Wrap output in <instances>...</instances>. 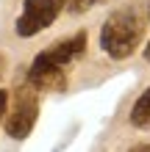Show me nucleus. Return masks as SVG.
Instances as JSON below:
<instances>
[{
  "label": "nucleus",
  "mask_w": 150,
  "mask_h": 152,
  "mask_svg": "<svg viewBox=\"0 0 150 152\" xmlns=\"http://www.w3.org/2000/svg\"><path fill=\"white\" fill-rule=\"evenodd\" d=\"M145 36V22L134 8H120V11L109 14V20L100 28V47L109 58H128L134 56L139 42Z\"/></svg>",
  "instance_id": "f257e3e1"
},
{
  "label": "nucleus",
  "mask_w": 150,
  "mask_h": 152,
  "mask_svg": "<svg viewBox=\"0 0 150 152\" xmlns=\"http://www.w3.org/2000/svg\"><path fill=\"white\" fill-rule=\"evenodd\" d=\"M36 119H39V91L25 80L22 86L14 88L11 108H6V116H3L6 136L14 141H25L31 136V130L36 127Z\"/></svg>",
  "instance_id": "f03ea898"
},
{
  "label": "nucleus",
  "mask_w": 150,
  "mask_h": 152,
  "mask_svg": "<svg viewBox=\"0 0 150 152\" xmlns=\"http://www.w3.org/2000/svg\"><path fill=\"white\" fill-rule=\"evenodd\" d=\"M61 11H64V0H25L22 14L17 17V25H14L17 36L31 39L36 33H42L58 20Z\"/></svg>",
  "instance_id": "7ed1b4c3"
},
{
  "label": "nucleus",
  "mask_w": 150,
  "mask_h": 152,
  "mask_svg": "<svg viewBox=\"0 0 150 152\" xmlns=\"http://www.w3.org/2000/svg\"><path fill=\"white\" fill-rule=\"evenodd\" d=\"M86 42H89V36H86V31H78L72 33V36H67V39H58V42H53L47 50H42L39 56L50 61V64H56L61 69H67L69 64H75L78 58L86 53Z\"/></svg>",
  "instance_id": "20e7f679"
},
{
  "label": "nucleus",
  "mask_w": 150,
  "mask_h": 152,
  "mask_svg": "<svg viewBox=\"0 0 150 152\" xmlns=\"http://www.w3.org/2000/svg\"><path fill=\"white\" fill-rule=\"evenodd\" d=\"M25 80H28L39 94L42 91H64L67 88V69H61L56 64H50V61H45L42 56H36Z\"/></svg>",
  "instance_id": "39448f33"
},
{
  "label": "nucleus",
  "mask_w": 150,
  "mask_h": 152,
  "mask_svg": "<svg viewBox=\"0 0 150 152\" xmlns=\"http://www.w3.org/2000/svg\"><path fill=\"white\" fill-rule=\"evenodd\" d=\"M131 124L139 127V130L150 127V86L139 94V100L134 102V108H131Z\"/></svg>",
  "instance_id": "423d86ee"
},
{
  "label": "nucleus",
  "mask_w": 150,
  "mask_h": 152,
  "mask_svg": "<svg viewBox=\"0 0 150 152\" xmlns=\"http://www.w3.org/2000/svg\"><path fill=\"white\" fill-rule=\"evenodd\" d=\"M103 0H64V8L69 14H86L89 8H95V6H100Z\"/></svg>",
  "instance_id": "0eeeda50"
},
{
  "label": "nucleus",
  "mask_w": 150,
  "mask_h": 152,
  "mask_svg": "<svg viewBox=\"0 0 150 152\" xmlns=\"http://www.w3.org/2000/svg\"><path fill=\"white\" fill-rule=\"evenodd\" d=\"M6 108H8V91H3V88H0V124H3Z\"/></svg>",
  "instance_id": "6e6552de"
},
{
  "label": "nucleus",
  "mask_w": 150,
  "mask_h": 152,
  "mask_svg": "<svg viewBox=\"0 0 150 152\" xmlns=\"http://www.w3.org/2000/svg\"><path fill=\"white\" fill-rule=\"evenodd\" d=\"M3 72H6V56L0 53V77H3Z\"/></svg>",
  "instance_id": "1a4fd4ad"
},
{
  "label": "nucleus",
  "mask_w": 150,
  "mask_h": 152,
  "mask_svg": "<svg viewBox=\"0 0 150 152\" xmlns=\"http://www.w3.org/2000/svg\"><path fill=\"white\" fill-rule=\"evenodd\" d=\"M145 61L150 64V42H147V47H145Z\"/></svg>",
  "instance_id": "9d476101"
}]
</instances>
